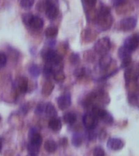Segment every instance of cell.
Here are the masks:
<instances>
[{
	"instance_id": "obj_1",
	"label": "cell",
	"mask_w": 139,
	"mask_h": 156,
	"mask_svg": "<svg viewBox=\"0 0 139 156\" xmlns=\"http://www.w3.org/2000/svg\"><path fill=\"white\" fill-rule=\"evenodd\" d=\"M82 120L84 126H85L87 129H89V130H90V129H94L95 127L97 126V117L95 116L92 112H91V113H90V112H88V113L84 115Z\"/></svg>"
},
{
	"instance_id": "obj_2",
	"label": "cell",
	"mask_w": 139,
	"mask_h": 156,
	"mask_svg": "<svg viewBox=\"0 0 139 156\" xmlns=\"http://www.w3.org/2000/svg\"><path fill=\"white\" fill-rule=\"evenodd\" d=\"M139 45V37L137 35L129 37L126 40L124 41V46L129 51H135Z\"/></svg>"
},
{
	"instance_id": "obj_3",
	"label": "cell",
	"mask_w": 139,
	"mask_h": 156,
	"mask_svg": "<svg viewBox=\"0 0 139 156\" xmlns=\"http://www.w3.org/2000/svg\"><path fill=\"white\" fill-rule=\"evenodd\" d=\"M137 24V20L134 17H129L126 19H124L120 22V26L121 29L124 31H129L132 30L135 28Z\"/></svg>"
},
{
	"instance_id": "obj_4",
	"label": "cell",
	"mask_w": 139,
	"mask_h": 156,
	"mask_svg": "<svg viewBox=\"0 0 139 156\" xmlns=\"http://www.w3.org/2000/svg\"><path fill=\"white\" fill-rule=\"evenodd\" d=\"M29 141H30V144L40 147L42 143V137L41 134L37 133L36 130L31 129V131L29 133Z\"/></svg>"
},
{
	"instance_id": "obj_5",
	"label": "cell",
	"mask_w": 139,
	"mask_h": 156,
	"mask_svg": "<svg viewBox=\"0 0 139 156\" xmlns=\"http://www.w3.org/2000/svg\"><path fill=\"white\" fill-rule=\"evenodd\" d=\"M107 148L112 151H119L124 146V142L119 138H110L107 141Z\"/></svg>"
},
{
	"instance_id": "obj_6",
	"label": "cell",
	"mask_w": 139,
	"mask_h": 156,
	"mask_svg": "<svg viewBox=\"0 0 139 156\" xmlns=\"http://www.w3.org/2000/svg\"><path fill=\"white\" fill-rule=\"evenodd\" d=\"M45 12H46V16L51 20L55 19L59 15L58 8L55 7V5H54L52 2H49V1L47 2V5H46Z\"/></svg>"
},
{
	"instance_id": "obj_7",
	"label": "cell",
	"mask_w": 139,
	"mask_h": 156,
	"mask_svg": "<svg viewBox=\"0 0 139 156\" xmlns=\"http://www.w3.org/2000/svg\"><path fill=\"white\" fill-rule=\"evenodd\" d=\"M95 48L99 53H105L110 48V42L108 38H102L98 41Z\"/></svg>"
},
{
	"instance_id": "obj_8",
	"label": "cell",
	"mask_w": 139,
	"mask_h": 156,
	"mask_svg": "<svg viewBox=\"0 0 139 156\" xmlns=\"http://www.w3.org/2000/svg\"><path fill=\"white\" fill-rule=\"evenodd\" d=\"M58 106L61 110H65L70 107L71 105V98L69 94L62 95L59 98L58 100Z\"/></svg>"
},
{
	"instance_id": "obj_9",
	"label": "cell",
	"mask_w": 139,
	"mask_h": 156,
	"mask_svg": "<svg viewBox=\"0 0 139 156\" xmlns=\"http://www.w3.org/2000/svg\"><path fill=\"white\" fill-rule=\"evenodd\" d=\"M28 79L24 76L20 77L17 79L16 82V86L18 91L20 93H25L28 90Z\"/></svg>"
},
{
	"instance_id": "obj_10",
	"label": "cell",
	"mask_w": 139,
	"mask_h": 156,
	"mask_svg": "<svg viewBox=\"0 0 139 156\" xmlns=\"http://www.w3.org/2000/svg\"><path fill=\"white\" fill-rule=\"evenodd\" d=\"M56 53L55 51L51 50V49H46V51H44L42 53H41V55H42V58L48 63H53L54 59L55 58Z\"/></svg>"
},
{
	"instance_id": "obj_11",
	"label": "cell",
	"mask_w": 139,
	"mask_h": 156,
	"mask_svg": "<svg viewBox=\"0 0 139 156\" xmlns=\"http://www.w3.org/2000/svg\"><path fill=\"white\" fill-rule=\"evenodd\" d=\"M29 26L34 29H40L43 26V20L38 16H33L30 20Z\"/></svg>"
},
{
	"instance_id": "obj_12",
	"label": "cell",
	"mask_w": 139,
	"mask_h": 156,
	"mask_svg": "<svg viewBox=\"0 0 139 156\" xmlns=\"http://www.w3.org/2000/svg\"><path fill=\"white\" fill-rule=\"evenodd\" d=\"M49 128L55 132L59 131L62 128V124H61L60 119L58 118H52L49 121Z\"/></svg>"
},
{
	"instance_id": "obj_13",
	"label": "cell",
	"mask_w": 139,
	"mask_h": 156,
	"mask_svg": "<svg viewBox=\"0 0 139 156\" xmlns=\"http://www.w3.org/2000/svg\"><path fill=\"white\" fill-rule=\"evenodd\" d=\"M112 62V58L109 55H107L105 54L102 55V57L100 58L99 60V66L100 68H102V69H106L107 68V67L110 65V63Z\"/></svg>"
},
{
	"instance_id": "obj_14",
	"label": "cell",
	"mask_w": 139,
	"mask_h": 156,
	"mask_svg": "<svg viewBox=\"0 0 139 156\" xmlns=\"http://www.w3.org/2000/svg\"><path fill=\"white\" fill-rule=\"evenodd\" d=\"M44 147H45V150L49 153H54L57 149V144L53 140H47L45 142Z\"/></svg>"
},
{
	"instance_id": "obj_15",
	"label": "cell",
	"mask_w": 139,
	"mask_h": 156,
	"mask_svg": "<svg viewBox=\"0 0 139 156\" xmlns=\"http://www.w3.org/2000/svg\"><path fill=\"white\" fill-rule=\"evenodd\" d=\"M44 112L50 117H55L56 115H57L55 108V107H54L52 104H51V103H46V104H45V110H44Z\"/></svg>"
},
{
	"instance_id": "obj_16",
	"label": "cell",
	"mask_w": 139,
	"mask_h": 156,
	"mask_svg": "<svg viewBox=\"0 0 139 156\" xmlns=\"http://www.w3.org/2000/svg\"><path fill=\"white\" fill-rule=\"evenodd\" d=\"M54 89L53 83L47 80L45 82V84L42 86V94L43 95H49L51 94V93L52 92V90Z\"/></svg>"
},
{
	"instance_id": "obj_17",
	"label": "cell",
	"mask_w": 139,
	"mask_h": 156,
	"mask_svg": "<svg viewBox=\"0 0 139 156\" xmlns=\"http://www.w3.org/2000/svg\"><path fill=\"white\" fill-rule=\"evenodd\" d=\"M130 53H131V51L127 50L124 46H122L119 49V57L121 58L122 61L124 59H128V58H131Z\"/></svg>"
},
{
	"instance_id": "obj_18",
	"label": "cell",
	"mask_w": 139,
	"mask_h": 156,
	"mask_svg": "<svg viewBox=\"0 0 139 156\" xmlns=\"http://www.w3.org/2000/svg\"><path fill=\"white\" fill-rule=\"evenodd\" d=\"M63 119L67 124H73L77 120V115L73 112H68L63 115Z\"/></svg>"
},
{
	"instance_id": "obj_19",
	"label": "cell",
	"mask_w": 139,
	"mask_h": 156,
	"mask_svg": "<svg viewBox=\"0 0 139 156\" xmlns=\"http://www.w3.org/2000/svg\"><path fill=\"white\" fill-rule=\"evenodd\" d=\"M57 34H58V29L55 27H49L45 30V35L49 38L55 37Z\"/></svg>"
},
{
	"instance_id": "obj_20",
	"label": "cell",
	"mask_w": 139,
	"mask_h": 156,
	"mask_svg": "<svg viewBox=\"0 0 139 156\" xmlns=\"http://www.w3.org/2000/svg\"><path fill=\"white\" fill-rule=\"evenodd\" d=\"M82 136L80 133H75L73 134L72 142L75 146H80L82 143Z\"/></svg>"
},
{
	"instance_id": "obj_21",
	"label": "cell",
	"mask_w": 139,
	"mask_h": 156,
	"mask_svg": "<svg viewBox=\"0 0 139 156\" xmlns=\"http://www.w3.org/2000/svg\"><path fill=\"white\" fill-rule=\"evenodd\" d=\"M54 79L56 80V81H58V82H63L64 79H65V75H64V73L63 72H61V71H56L53 74Z\"/></svg>"
},
{
	"instance_id": "obj_22",
	"label": "cell",
	"mask_w": 139,
	"mask_h": 156,
	"mask_svg": "<svg viewBox=\"0 0 139 156\" xmlns=\"http://www.w3.org/2000/svg\"><path fill=\"white\" fill-rule=\"evenodd\" d=\"M34 3V0H21L20 6L24 9H30Z\"/></svg>"
},
{
	"instance_id": "obj_23",
	"label": "cell",
	"mask_w": 139,
	"mask_h": 156,
	"mask_svg": "<svg viewBox=\"0 0 139 156\" xmlns=\"http://www.w3.org/2000/svg\"><path fill=\"white\" fill-rule=\"evenodd\" d=\"M29 73L33 76H37L40 74V69H39L38 66L36 64L31 65V67L29 68Z\"/></svg>"
},
{
	"instance_id": "obj_24",
	"label": "cell",
	"mask_w": 139,
	"mask_h": 156,
	"mask_svg": "<svg viewBox=\"0 0 139 156\" xmlns=\"http://www.w3.org/2000/svg\"><path fill=\"white\" fill-rule=\"evenodd\" d=\"M28 149H29V153L31 154H37L39 152V147L38 146H34V145H32V144L29 143L28 145Z\"/></svg>"
},
{
	"instance_id": "obj_25",
	"label": "cell",
	"mask_w": 139,
	"mask_h": 156,
	"mask_svg": "<svg viewBox=\"0 0 139 156\" xmlns=\"http://www.w3.org/2000/svg\"><path fill=\"white\" fill-rule=\"evenodd\" d=\"M94 156H105L104 150L102 147L98 146L94 150Z\"/></svg>"
},
{
	"instance_id": "obj_26",
	"label": "cell",
	"mask_w": 139,
	"mask_h": 156,
	"mask_svg": "<svg viewBox=\"0 0 139 156\" xmlns=\"http://www.w3.org/2000/svg\"><path fill=\"white\" fill-rule=\"evenodd\" d=\"M7 63V56L2 52H0V68H3Z\"/></svg>"
},
{
	"instance_id": "obj_27",
	"label": "cell",
	"mask_w": 139,
	"mask_h": 156,
	"mask_svg": "<svg viewBox=\"0 0 139 156\" xmlns=\"http://www.w3.org/2000/svg\"><path fill=\"white\" fill-rule=\"evenodd\" d=\"M85 69L83 68H78V69H77V70L75 71V76H77V77H81V76H83L85 75Z\"/></svg>"
},
{
	"instance_id": "obj_28",
	"label": "cell",
	"mask_w": 139,
	"mask_h": 156,
	"mask_svg": "<svg viewBox=\"0 0 139 156\" xmlns=\"http://www.w3.org/2000/svg\"><path fill=\"white\" fill-rule=\"evenodd\" d=\"M128 0H112V3L114 6H121V5H124V3H126Z\"/></svg>"
},
{
	"instance_id": "obj_29",
	"label": "cell",
	"mask_w": 139,
	"mask_h": 156,
	"mask_svg": "<svg viewBox=\"0 0 139 156\" xmlns=\"http://www.w3.org/2000/svg\"><path fill=\"white\" fill-rule=\"evenodd\" d=\"M33 16H32V15H30V14L25 15V16H24V18H23V20H24V24H29V25L30 20H31V19L33 18Z\"/></svg>"
},
{
	"instance_id": "obj_30",
	"label": "cell",
	"mask_w": 139,
	"mask_h": 156,
	"mask_svg": "<svg viewBox=\"0 0 139 156\" xmlns=\"http://www.w3.org/2000/svg\"><path fill=\"white\" fill-rule=\"evenodd\" d=\"M85 3L90 6V7H94L96 3V0H85Z\"/></svg>"
},
{
	"instance_id": "obj_31",
	"label": "cell",
	"mask_w": 139,
	"mask_h": 156,
	"mask_svg": "<svg viewBox=\"0 0 139 156\" xmlns=\"http://www.w3.org/2000/svg\"><path fill=\"white\" fill-rule=\"evenodd\" d=\"M1 150H2V141L0 139V152H1Z\"/></svg>"
},
{
	"instance_id": "obj_32",
	"label": "cell",
	"mask_w": 139,
	"mask_h": 156,
	"mask_svg": "<svg viewBox=\"0 0 139 156\" xmlns=\"http://www.w3.org/2000/svg\"><path fill=\"white\" fill-rule=\"evenodd\" d=\"M28 156H35V155H34V154H29V155H28Z\"/></svg>"
},
{
	"instance_id": "obj_33",
	"label": "cell",
	"mask_w": 139,
	"mask_h": 156,
	"mask_svg": "<svg viewBox=\"0 0 139 156\" xmlns=\"http://www.w3.org/2000/svg\"><path fill=\"white\" fill-rule=\"evenodd\" d=\"M0 120H1V117H0Z\"/></svg>"
}]
</instances>
